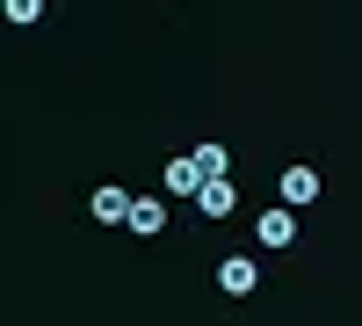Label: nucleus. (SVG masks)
Wrapping results in <instances>:
<instances>
[{"mask_svg":"<svg viewBox=\"0 0 362 326\" xmlns=\"http://www.w3.org/2000/svg\"><path fill=\"white\" fill-rule=\"evenodd\" d=\"M218 290H225V298H254V290H261V261H254V254L218 261Z\"/></svg>","mask_w":362,"mask_h":326,"instance_id":"obj_1","label":"nucleus"},{"mask_svg":"<svg viewBox=\"0 0 362 326\" xmlns=\"http://www.w3.org/2000/svg\"><path fill=\"white\" fill-rule=\"evenodd\" d=\"M312 203H319V167H290L283 174V211L297 218V211H312Z\"/></svg>","mask_w":362,"mask_h":326,"instance_id":"obj_2","label":"nucleus"},{"mask_svg":"<svg viewBox=\"0 0 362 326\" xmlns=\"http://www.w3.org/2000/svg\"><path fill=\"white\" fill-rule=\"evenodd\" d=\"M189 203H196L203 218H232V203H239V189H232V174H225V182H196V196H189Z\"/></svg>","mask_w":362,"mask_h":326,"instance_id":"obj_3","label":"nucleus"},{"mask_svg":"<svg viewBox=\"0 0 362 326\" xmlns=\"http://www.w3.org/2000/svg\"><path fill=\"white\" fill-rule=\"evenodd\" d=\"M124 225H131V232H145V240H153V232H167V203H160V196H131Z\"/></svg>","mask_w":362,"mask_h":326,"instance_id":"obj_4","label":"nucleus"},{"mask_svg":"<svg viewBox=\"0 0 362 326\" xmlns=\"http://www.w3.org/2000/svg\"><path fill=\"white\" fill-rule=\"evenodd\" d=\"M290 240H297V218H290V211H261L254 247H290Z\"/></svg>","mask_w":362,"mask_h":326,"instance_id":"obj_5","label":"nucleus"},{"mask_svg":"<svg viewBox=\"0 0 362 326\" xmlns=\"http://www.w3.org/2000/svg\"><path fill=\"white\" fill-rule=\"evenodd\" d=\"M87 211H95V225H124L131 196H124V189H95V196H87Z\"/></svg>","mask_w":362,"mask_h":326,"instance_id":"obj_6","label":"nucleus"},{"mask_svg":"<svg viewBox=\"0 0 362 326\" xmlns=\"http://www.w3.org/2000/svg\"><path fill=\"white\" fill-rule=\"evenodd\" d=\"M189 167H196V182H225V145H196Z\"/></svg>","mask_w":362,"mask_h":326,"instance_id":"obj_7","label":"nucleus"},{"mask_svg":"<svg viewBox=\"0 0 362 326\" xmlns=\"http://www.w3.org/2000/svg\"><path fill=\"white\" fill-rule=\"evenodd\" d=\"M167 189H174V196H196V167H189V160H167Z\"/></svg>","mask_w":362,"mask_h":326,"instance_id":"obj_8","label":"nucleus"},{"mask_svg":"<svg viewBox=\"0 0 362 326\" xmlns=\"http://www.w3.org/2000/svg\"><path fill=\"white\" fill-rule=\"evenodd\" d=\"M0 15H8L15 29H29V22H37V15H44V0H8V8H0Z\"/></svg>","mask_w":362,"mask_h":326,"instance_id":"obj_9","label":"nucleus"}]
</instances>
